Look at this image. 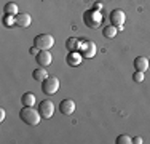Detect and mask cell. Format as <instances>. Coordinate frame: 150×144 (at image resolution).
<instances>
[{
	"mask_svg": "<svg viewBox=\"0 0 150 144\" xmlns=\"http://www.w3.org/2000/svg\"><path fill=\"white\" fill-rule=\"evenodd\" d=\"M19 117H21V120H23L24 123L30 125V127H35V125L40 123L42 115H40V112H38V110H35L34 107L24 106L23 109H21V112H19Z\"/></svg>",
	"mask_w": 150,
	"mask_h": 144,
	"instance_id": "1",
	"label": "cell"
},
{
	"mask_svg": "<svg viewBox=\"0 0 150 144\" xmlns=\"http://www.w3.org/2000/svg\"><path fill=\"white\" fill-rule=\"evenodd\" d=\"M83 21H85V24H86L88 27L98 29L102 24V21H104V16H102L101 10L93 8V10H88V11L83 13Z\"/></svg>",
	"mask_w": 150,
	"mask_h": 144,
	"instance_id": "2",
	"label": "cell"
},
{
	"mask_svg": "<svg viewBox=\"0 0 150 144\" xmlns=\"http://www.w3.org/2000/svg\"><path fill=\"white\" fill-rule=\"evenodd\" d=\"M34 45L37 46L38 50H50L54 45V38L50 34H40L34 38Z\"/></svg>",
	"mask_w": 150,
	"mask_h": 144,
	"instance_id": "3",
	"label": "cell"
},
{
	"mask_svg": "<svg viewBox=\"0 0 150 144\" xmlns=\"http://www.w3.org/2000/svg\"><path fill=\"white\" fill-rule=\"evenodd\" d=\"M59 90V78L58 77H46L42 82V91L45 95H54Z\"/></svg>",
	"mask_w": 150,
	"mask_h": 144,
	"instance_id": "4",
	"label": "cell"
},
{
	"mask_svg": "<svg viewBox=\"0 0 150 144\" xmlns=\"http://www.w3.org/2000/svg\"><path fill=\"white\" fill-rule=\"evenodd\" d=\"M126 21V14L123 10H112L110 13V24L115 26L117 29H123V24Z\"/></svg>",
	"mask_w": 150,
	"mask_h": 144,
	"instance_id": "5",
	"label": "cell"
},
{
	"mask_svg": "<svg viewBox=\"0 0 150 144\" xmlns=\"http://www.w3.org/2000/svg\"><path fill=\"white\" fill-rule=\"evenodd\" d=\"M96 51H98V48H96V45L91 40H83V43H81V46H80L81 56L86 58V59H91V58L96 56Z\"/></svg>",
	"mask_w": 150,
	"mask_h": 144,
	"instance_id": "6",
	"label": "cell"
},
{
	"mask_svg": "<svg viewBox=\"0 0 150 144\" xmlns=\"http://www.w3.org/2000/svg\"><path fill=\"white\" fill-rule=\"evenodd\" d=\"M38 112H40V115H42L43 118L53 117V114H54V104H53L50 99L42 101V103L38 104Z\"/></svg>",
	"mask_w": 150,
	"mask_h": 144,
	"instance_id": "7",
	"label": "cell"
},
{
	"mask_svg": "<svg viewBox=\"0 0 150 144\" xmlns=\"http://www.w3.org/2000/svg\"><path fill=\"white\" fill-rule=\"evenodd\" d=\"M35 59H37V64H40V67H48L53 63V56L48 50H40L35 55Z\"/></svg>",
	"mask_w": 150,
	"mask_h": 144,
	"instance_id": "8",
	"label": "cell"
},
{
	"mask_svg": "<svg viewBox=\"0 0 150 144\" xmlns=\"http://www.w3.org/2000/svg\"><path fill=\"white\" fill-rule=\"evenodd\" d=\"M59 112L62 115H72L75 112V103L74 99H62L59 104Z\"/></svg>",
	"mask_w": 150,
	"mask_h": 144,
	"instance_id": "9",
	"label": "cell"
},
{
	"mask_svg": "<svg viewBox=\"0 0 150 144\" xmlns=\"http://www.w3.org/2000/svg\"><path fill=\"white\" fill-rule=\"evenodd\" d=\"M15 21H16V26L19 27H29L32 23V18L29 13H18L15 16Z\"/></svg>",
	"mask_w": 150,
	"mask_h": 144,
	"instance_id": "10",
	"label": "cell"
},
{
	"mask_svg": "<svg viewBox=\"0 0 150 144\" xmlns=\"http://www.w3.org/2000/svg\"><path fill=\"white\" fill-rule=\"evenodd\" d=\"M81 43H83V40L78 37H70L66 40V48L69 50V51H80V46Z\"/></svg>",
	"mask_w": 150,
	"mask_h": 144,
	"instance_id": "11",
	"label": "cell"
},
{
	"mask_svg": "<svg viewBox=\"0 0 150 144\" xmlns=\"http://www.w3.org/2000/svg\"><path fill=\"white\" fill-rule=\"evenodd\" d=\"M134 67H136V71H141V72H145L150 67V64H149V59L145 56H137L134 59Z\"/></svg>",
	"mask_w": 150,
	"mask_h": 144,
	"instance_id": "12",
	"label": "cell"
},
{
	"mask_svg": "<svg viewBox=\"0 0 150 144\" xmlns=\"http://www.w3.org/2000/svg\"><path fill=\"white\" fill-rule=\"evenodd\" d=\"M81 53H78V51H70L69 55H67V64L69 66H78V64L81 63Z\"/></svg>",
	"mask_w": 150,
	"mask_h": 144,
	"instance_id": "13",
	"label": "cell"
},
{
	"mask_svg": "<svg viewBox=\"0 0 150 144\" xmlns=\"http://www.w3.org/2000/svg\"><path fill=\"white\" fill-rule=\"evenodd\" d=\"M35 95H32V93H24L23 96H21V103H23V106H29V107H34L35 106Z\"/></svg>",
	"mask_w": 150,
	"mask_h": 144,
	"instance_id": "14",
	"label": "cell"
},
{
	"mask_svg": "<svg viewBox=\"0 0 150 144\" xmlns=\"http://www.w3.org/2000/svg\"><path fill=\"white\" fill-rule=\"evenodd\" d=\"M32 77H34V80L37 82H43L46 77H50L48 72H46L45 67H38V69H35L34 72H32Z\"/></svg>",
	"mask_w": 150,
	"mask_h": 144,
	"instance_id": "15",
	"label": "cell"
},
{
	"mask_svg": "<svg viewBox=\"0 0 150 144\" xmlns=\"http://www.w3.org/2000/svg\"><path fill=\"white\" fill-rule=\"evenodd\" d=\"M117 32H118V29H117L115 26H105L104 29H102V35H104L105 38H113L117 35Z\"/></svg>",
	"mask_w": 150,
	"mask_h": 144,
	"instance_id": "16",
	"label": "cell"
},
{
	"mask_svg": "<svg viewBox=\"0 0 150 144\" xmlns=\"http://www.w3.org/2000/svg\"><path fill=\"white\" fill-rule=\"evenodd\" d=\"M19 13L18 11V5L13 2H8L5 5V14H8V16H16V14Z\"/></svg>",
	"mask_w": 150,
	"mask_h": 144,
	"instance_id": "17",
	"label": "cell"
},
{
	"mask_svg": "<svg viewBox=\"0 0 150 144\" xmlns=\"http://www.w3.org/2000/svg\"><path fill=\"white\" fill-rule=\"evenodd\" d=\"M3 26H5V27H11V26H16L15 16H8V14H5V16H3Z\"/></svg>",
	"mask_w": 150,
	"mask_h": 144,
	"instance_id": "18",
	"label": "cell"
},
{
	"mask_svg": "<svg viewBox=\"0 0 150 144\" xmlns=\"http://www.w3.org/2000/svg\"><path fill=\"white\" fill-rule=\"evenodd\" d=\"M117 144H131L133 143V138H129L128 135H120L118 138H117Z\"/></svg>",
	"mask_w": 150,
	"mask_h": 144,
	"instance_id": "19",
	"label": "cell"
},
{
	"mask_svg": "<svg viewBox=\"0 0 150 144\" xmlns=\"http://www.w3.org/2000/svg\"><path fill=\"white\" fill-rule=\"evenodd\" d=\"M133 80L136 82V83H141V82H144V72L136 71V72H134V75H133Z\"/></svg>",
	"mask_w": 150,
	"mask_h": 144,
	"instance_id": "20",
	"label": "cell"
},
{
	"mask_svg": "<svg viewBox=\"0 0 150 144\" xmlns=\"http://www.w3.org/2000/svg\"><path fill=\"white\" fill-rule=\"evenodd\" d=\"M133 143H134V144H142L144 141H142L141 136H136V138H133Z\"/></svg>",
	"mask_w": 150,
	"mask_h": 144,
	"instance_id": "21",
	"label": "cell"
},
{
	"mask_svg": "<svg viewBox=\"0 0 150 144\" xmlns=\"http://www.w3.org/2000/svg\"><path fill=\"white\" fill-rule=\"evenodd\" d=\"M5 109H0V122H3V120H5Z\"/></svg>",
	"mask_w": 150,
	"mask_h": 144,
	"instance_id": "22",
	"label": "cell"
},
{
	"mask_svg": "<svg viewBox=\"0 0 150 144\" xmlns=\"http://www.w3.org/2000/svg\"><path fill=\"white\" fill-rule=\"evenodd\" d=\"M37 53H38V48H37V46H32V48H30V55H37Z\"/></svg>",
	"mask_w": 150,
	"mask_h": 144,
	"instance_id": "23",
	"label": "cell"
},
{
	"mask_svg": "<svg viewBox=\"0 0 150 144\" xmlns=\"http://www.w3.org/2000/svg\"><path fill=\"white\" fill-rule=\"evenodd\" d=\"M94 8L96 10H102V3H94Z\"/></svg>",
	"mask_w": 150,
	"mask_h": 144,
	"instance_id": "24",
	"label": "cell"
},
{
	"mask_svg": "<svg viewBox=\"0 0 150 144\" xmlns=\"http://www.w3.org/2000/svg\"><path fill=\"white\" fill-rule=\"evenodd\" d=\"M149 64H150V61H149Z\"/></svg>",
	"mask_w": 150,
	"mask_h": 144,
	"instance_id": "25",
	"label": "cell"
}]
</instances>
